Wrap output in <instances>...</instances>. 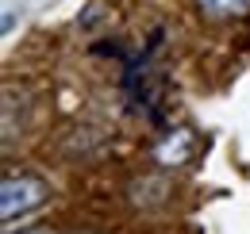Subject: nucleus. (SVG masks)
<instances>
[{"mask_svg":"<svg viewBox=\"0 0 250 234\" xmlns=\"http://www.w3.org/2000/svg\"><path fill=\"white\" fill-rule=\"evenodd\" d=\"M50 200V184L35 173H8L0 184V219L16 223Z\"/></svg>","mask_w":250,"mask_h":234,"instance_id":"obj_1","label":"nucleus"},{"mask_svg":"<svg viewBox=\"0 0 250 234\" xmlns=\"http://www.w3.org/2000/svg\"><path fill=\"white\" fill-rule=\"evenodd\" d=\"M196 12L204 20H243L250 16V0H196Z\"/></svg>","mask_w":250,"mask_h":234,"instance_id":"obj_2","label":"nucleus"},{"mask_svg":"<svg viewBox=\"0 0 250 234\" xmlns=\"http://www.w3.org/2000/svg\"><path fill=\"white\" fill-rule=\"evenodd\" d=\"M8 234H12V231H8ZM23 234H50V231H23Z\"/></svg>","mask_w":250,"mask_h":234,"instance_id":"obj_3","label":"nucleus"}]
</instances>
